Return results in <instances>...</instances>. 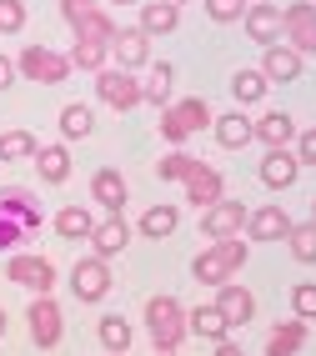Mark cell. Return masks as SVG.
<instances>
[{
    "label": "cell",
    "instance_id": "ba28073f",
    "mask_svg": "<svg viewBox=\"0 0 316 356\" xmlns=\"http://www.w3.org/2000/svg\"><path fill=\"white\" fill-rule=\"evenodd\" d=\"M26 321H31V341H35L40 351L61 346V337H65V316H61V301H56V296H35V301L26 306Z\"/></svg>",
    "mask_w": 316,
    "mask_h": 356
},
{
    "label": "cell",
    "instance_id": "d6986e66",
    "mask_svg": "<svg viewBox=\"0 0 316 356\" xmlns=\"http://www.w3.org/2000/svg\"><path fill=\"white\" fill-rule=\"evenodd\" d=\"M286 231H291L286 206H261V211L246 216V236H251V241H286Z\"/></svg>",
    "mask_w": 316,
    "mask_h": 356
},
{
    "label": "cell",
    "instance_id": "5bb4252c",
    "mask_svg": "<svg viewBox=\"0 0 316 356\" xmlns=\"http://www.w3.org/2000/svg\"><path fill=\"white\" fill-rule=\"evenodd\" d=\"M126 246H131V226H126V216H106V221H95V231H90V256L116 261Z\"/></svg>",
    "mask_w": 316,
    "mask_h": 356
},
{
    "label": "cell",
    "instance_id": "8fae6325",
    "mask_svg": "<svg viewBox=\"0 0 316 356\" xmlns=\"http://www.w3.org/2000/svg\"><path fill=\"white\" fill-rule=\"evenodd\" d=\"M246 216L251 211L241 206V201H216V206H206L201 211V231L211 236V241H231V236H241V226H246Z\"/></svg>",
    "mask_w": 316,
    "mask_h": 356
},
{
    "label": "cell",
    "instance_id": "7c38bea8",
    "mask_svg": "<svg viewBox=\"0 0 316 356\" xmlns=\"http://www.w3.org/2000/svg\"><path fill=\"white\" fill-rule=\"evenodd\" d=\"M186 201L196 206V211H206V206H216L226 196V181H221V171H216V165H206V161H196V171H191L186 181Z\"/></svg>",
    "mask_w": 316,
    "mask_h": 356
},
{
    "label": "cell",
    "instance_id": "60d3db41",
    "mask_svg": "<svg viewBox=\"0 0 316 356\" xmlns=\"http://www.w3.org/2000/svg\"><path fill=\"white\" fill-rule=\"evenodd\" d=\"M297 161H301V165H316V126L297 131Z\"/></svg>",
    "mask_w": 316,
    "mask_h": 356
},
{
    "label": "cell",
    "instance_id": "f546056e",
    "mask_svg": "<svg viewBox=\"0 0 316 356\" xmlns=\"http://www.w3.org/2000/svg\"><path fill=\"white\" fill-rule=\"evenodd\" d=\"M95 337H101V346L111 351V356H126V346H131V321L126 316H101V326H95Z\"/></svg>",
    "mask_w": 316,
    "mask_h": 356
},
{
    "label": "cell",
    "instance_id": "7bdbcfd3",
    "mask_svg": "<svg viewBox=\"0 0 316 356\" xmlns=\"http://www.w3.org/2000/svg\"><path fill=\"white\" fill-rule=\"evenodd\" d=\"M6 86H15V60L0 56V90H6Z\"/></svg>",
    "mask_w": 316,
    "mask_h": 356
},
{
    "label": "cell",
    "instance_id": "484cf974",
    "mask_svg": "<svg viewBox=\"0 0 316 356\" xmlns=\"http://www.w3.org/2000/svg\"><path fill=\"white\" fill-rule=\"evenodd\" d=\"M176 226H181V211H176L171 201H161V206H151V211L141 216V236H145V241H166Z\"/></svg>",
    "mask_w": 316,
    "mask_h": 356
},
{
    "label": "cell",
    "instance_id": "4fadbf2b",
    "mask_svg": "<svg viewBox=\"0 0 316 356\" xmlns=\"http://www.w3.org/2000/svg\"><path fill=\"white\" fill-rule=\"evenodd\" d=\"M90 201L101 206L106 216H120V206L131 201V186H126V176H120V171H111V165H106V171H95V176H90Z\"/></svg>",
    "mask_w": 316,
    "mask_h": 356
},
{
    "label": "cell",
    "instance_id": "d4e9b609",
    "mask_svg": "<svg viewBox=\"0 0 316 356\" xmlns=\"http://www.w3.org/2000/svg\"><path fill=\"white\" fill-rule=\"evenodd\" d=\"M70 31H76V40H95V45H111V40L120 35V26H116V20H111L101 6H95V10H86V15H81Z\"/></svg>",
    "mask_w": 316,
    "mask_h": 356
},
{
    "label": "cell",
    "instance_id": "ffe728a7",
    "mask_svg": "<svg viewBox=\"0 0 316 356\" xmlns=\"http://www.w3.org/2000/svg\"><path fill=\"white\" fill-rule=\"evenodd\" d=\"M301 176V161H297V151H266V161H261V186H271V191H286L291 181Z\"/></svg>",
    "mask_w": 316,
    "mask_h": 356
},
{
    "label": "cell",
    "instance_id": "2e32d148",
    "mask_svg": "<svg viewBox=\"0 0 316 356\" xmlns=\"http://www.w3.org/2000/svg\"><path fill=\"white\" fill-rule=\"evenodd\" d=\"M216 312L226 316V326H246L256 316V296L241 281H226V286H216Z\"/></svg>",
    "mask_w": 316,
    "mask_h": 356
},
{
    "label": "cell",
    "instance_id": "d590c367",
    "mask_svg": "<svg viewBox=\"0 0 316 356\" xmlns=\"http://www.w3.org/2000/svg\"><path fill=\"white\" fill-rule=\"evenodd\" d=\"M35 136L31 131H6L0 136V161H35Z\"/></svg>",
    "mask_w": 316,
    "mask_h": 356
},
{
    "label": "cell",
    "instance_id": "ee69618b",
    "mask_svg": "<svg viewBox=\"0 0 316 356\" xmlns=\"http://www.w3.org/2000/svg\"><path fill=\"white\" fill-rule=\"evenodd\" d=\"M216 356H246V351H241L236 341H221V346H216Z\"/></svg>",
    "mask_w": 316,
    "mask_h": 356
},
{
    "label": "cell",
    "instance_id": "f6af8a7d",
    "mask_svg": "<svg viewBox=\"0 0 316 356\" xmlns=\"http://www.w3.org/2000/svg\"><path fill=\"white\" fill-rule=\"evenodd\" d=\"M0 337H6V312H0Z\"/></svg>",
    "mask_w": 316,
    "mask_h": 356
},
{
    "label": "cell",
    "instance_id": "f35d334b",
    "mask_svg": "<svg viewBox=\"0 0 316 356\" xmlns=\"http://www.w3.org/2000/svg\"><path fill=\"white\" fill-rule=\"evenodd\" d=\"M246 6L251 0H206V15L216 26H231V20H246Z\"/></svg>",
    "mask_w": 316,
    "mask_h": 356
},
{
    "label": "cell",
    "instance_id": "7a4b0ae2",
    "mask_svg": "<svg viewBox=\"0 0 316 356\" xmlns=\"http://www.w3.org/2000/svg\"><path fill=\"white\" fill-rule=\"evenodd\" d=\"M241 266H246V241L231 236V241H211L196 261H191V276L206 281V286H226V281H236Z\"/></svg>",
    "mask_w": 316,
    "mask_h": 356
},
{
    "label": "cell",
    "instance_id": "d6a6232c",
    "mask_svg": "<svg viewBox=\"0 0 316 356\" xmlns=\"http://www.w3.org/2000/svg\"><path fill=\"white\" fill-rule=\"evenodd\" d=\"M111 65V45H95V40H76L70 45V70H106Z\"/></svg>",
    "mask_w": 316,
    "mask_h": 356
},
{
    "label": "cell",
    "instance_id": "f1b7e54d",
    "mask_svg": "<svg viewBox=\"0 0 316 356\" xmlns=\"http://www.w3.org/2000/svg\"><path fill=\"white\" fill-rule=\"evenodd\" d=\"M56 231L65 236V241H90L95 216H90L86 206H65V211H56Z\"/></svg>",
    "mask_w": 316,
    "mask_h": 356
},
{
    "label": "cell",
    "instance_id": "9a60e30c",
    "mask_svg": "<svg viewBox=\"0 0 316 356\" xmlns=\"http://www.w3.org/2000/svg\"><path fill=\"white\" fill-rule=\"evenodd\" d=\"M246 35L261 45H281V10L271 6V0H251L246 6Z\"/></svg>",
    "mask_w": 316,
    "mask_h": 356
},
{
    "label": "cell",
    "instance_id": "83f0119b",
    "mask_svg": "<svg viewBox=\"0 0 316 356\" xmlns=\"http://www.w3.org/2000/svg\"><path fill=\"white\" fill-rule=\"evenodd\" d=\"M301 346H306V321H281L266 337V356H297Z\"/></svg>",
    "mask_w": 316,
    "mask_h": 356
},
{
    "label": "cell",
    "instance_id": "74e56055",
    "mask_svg": "<svg viewBox=\"0 0 316 356\" xmlns=\"http://www.w3.org/2000/svg\"><path fill=\"white\" fill-rule=\"evenodd\" d=\"M291 312H297V321H316V281L291 286Z\"/></svg>",
    "mask_w": 316,
    "mask_h": 356
},
{
    "label": "cell",
    "instance_id": "7402d4cb",
    "mask_svg": "<svg viewBox=\"0 0 316 356\" xmlns=\"http://www.w3.org/2000/svg\"><path fill=\"white\" fill-rule=\"evenodd\" d=\"M251 126H256V140H266V151H281V146L297 140V121H291L286 111H266L261 121H251Z\"/></svg>",
    "mask_w": 316,
    "mask_h": 356
},
{
    "label": "cell",
    "instance_id": "e575fe53",
    "mask_svg": "<svg viewBox=\"0 0 316 356\" xmlns=\"http://www.w3.org/2000/svg\"><path fill=\"white\" fill-rule=\"evenodd\" d=\"M266 86H271V81H266L261 70H236V76H231V96H236L241 106H256V101L266 96Z\"/></svg>",
    "mask_w": 316,
    "mask_h": 356
},
{
    "label": "cell",
    "instance_id": "836d02e7",
    "mask_svg": "<svg viewBox=\"0 0 316 356\" xmlns=\"http://www.w3.org/2000/svg\"><path fill=\"white\" fill-rule=\"evenodd\" d=\"M286 246H291V256H297L301 266H311V261H316V221H291Z\"/></svg>",
    "mask_w": 316,
    "mask_h": 356
},
{
    "label": "cell",
    "instance_id": "cb8c5ba5",
    "mask_svg": "<svg viewBox=\"0 0 316 356\" xmlns=\"http://www.w3.org/2000/svg\"><path fill=\"white\" fill-rule=\"evenodd\" d=\"M211 131H216V140H221L226 151H241V146H251V140H256V126H251L241 111H231V115H216V121H211Z\"/></svg>",
    "mask_w": 316,
    "mask_h": 356
},
{
    "label": "cell",
    "instance_id": "603a6c76",
    "mask_svg": "<svg viewBox=\"0 0 316 356\" xmlns=\"http://www.w3.org/2000/svg\"><path fill=\"white\" fill-rule=\"evenodd\" d=\"M181 26V6L176 0H145L141 6V31L145 35H171Z\"/></svg>",
    "mask_w": 316,
    "mask_h": 356
},
{
    "label": "cell",
    "instance_id": "4316f807",
    "mask_svg": "<svg viewBox=\"0 0 316 356\" xmlns=\"http://www.w3.org/2000/svg\"><path fill=\"white\" fill-rule=\"evenodd\" d=\"M35 171H40L45 186L70 181V151H65V146H40V151H35Z\"/></svg>",
    "mask_w": 316,
    "mask_h": 356
},
{
    "label": "cell",
    "instance_id": "30bf717a",
    "mask_svg": "<svg viewBox=\"0 0 316 356\" xmlns=\"http://www.w3.org/2000/svg\"><path fill=\"white\" fill-rule=\"evenodd\" d=\"M95 96H101L111 111H136L141 106V81L131 70H120V65H106V70H95Z\"/></svg>",
    "mask_w": 316,
    "mask_h": 356
},
{
    "label": "cell",
    "instance_id": "7dc6e473",
    "mask_svg": "<svg viewBox=\"0 0 316 356\" xmlns=\"http://www.w3.org/2000/svg\"><path fill=\"white\" fill-rule=\"evenodd\" d=\"M116 6H136V0H116Z\"/></svg>",
    "mask_w": 316,
    "mask_h": 356
},
{
    "label": "cell",
    "instance_id": "1f68e13d",
    "mask_svg": "<svg viewBox=\"0 0 316 356\" xmlns=\"http://www.w3.org/2000/svg\"><path fill=\"white\" fill-rule=\"evenodd\" d=\"M90 131H95V115H90V106H81V101L61 106V136H65V140H86Z\"/></svg>",
    "mask_w": 316,
    "mask_h": 356
},
{
    "label": "cell",
    "instance_id": "6da1fadb",
    "mask_svg": "<svg viewBox=\"0 0 316 356\" xmlns=\"http://www.w3.org/2000/svg\"><path fill=\"white\" fill-rule=\"evenodd\" d=\"M40 201L26 191V186H0V251L15 256L20 246L40 231Z\"/></svg>",
    "mask_w": 316,
    "mask_h": 356
},
{
    "label": "cell",
    "instance_id": "44dd1931",
    "mask_svg": "<svg viewBox=\"0 0 316 356\" xmlns=\"http://www.w3.org/2000/svg\"><path fill=\"white\" fill-rule=\"evenodd\" d=\"M186 331H191V337H201V341H211V346L231 341V326H226L221 312H216V301H211V306H196V312H186Z\"/></svg>",
    "mask_w": 316,
    "mask_h": 356
},
{
    "label": "cell",
    "instance_id": "bcb514c9",
    "mask_svg": "<svg viewBox=\"0 0 316 356\" xmlns=\"http://www.w3.org/2000/svg\"><path fill=\"white\" fill-rule=\"evenodd\" d=\"M311 221H316V196H311Z\"/></svg>",
    "mask_w": 316,
    "mask_h": 356
},
{
    "label": "cell",
    "instance_id": "e0dca14e",
    "mask_svg": "<svg viewBox=\"0 0 316 356\" xmlns=\"http://www.w3.org/2000/svg\"><path fill=\"white\" fill-rule=\"evenodd\" d=\"M111 60H116L120 70H141L145 60H151V35H145L141 26L120 31V35L111 40Z\"/></svg>",
    "mask_w": 316,
    "mask_h": 356
},
{
    "label": "cell",
    "instance_id": "4dcf8cb0",
    "mask_svg": "<svg viewBox=\"0 0 316 356\" xmlns=\"http://www.w3.org/2000/svg\"><path fill=\"white\" fill-rule=\"evenodd\" d=\"M171 81H176V70L166 65V60L151 65V81H141V101H151V106L166 111V106H171Z\"/></svg>",
    "mask_w": 316,
    "mask_h": 356
},
{
    "label": "cell",
    "instance_id": "c3c4849f",
    "mask_svg": "<svg viewBox=\"0 0 316 356\" xmlns=\"http://www.w3.org/2000/svg\"><path fill=\"white\" fill-rule=\"evenodd\" d=\"M156 356H176V351H156Z\"/></svg>",
    "mask_w": 316,
    "mask_h": 356
},
{
    "label": "cell",
    "instance_id": "ab89813d",
    "mask_svg": "<svg viewBox=\"0 0 316 356\" xmlns=\"http://www.w3.org/2000/svg\"><path fill=\"white\" fill-rule=\"evenodd\" d=\"M26 31V0H0V35Z\"/></svg>",
    "mask_w": 316,
    "mask_h": 356
},
{
    "label": "cell",
    "instance_id": "681fc988",
    "mask_svg": "<svg viewBox=\"0 0 316 356\" xmlns=\"http://www.w3.org/2000/svg\"><path fill=\"white\" fill-rule=\"evenodd\" d=\"M176 6H186V0H176Z\"/></svg>",
    "mask_w": 316,
    "mask_h": 356
},
{
    "label": "cell",
    "instance_id": "52a82bcc",
    "mask_svg": "<svg viewBox=\"0 0 316 356\" xmlns=\"http://www.w3.org/2000/svg\"><path fill=\"white\" fill-rule=\"evenodd\" d=\"M281 45H291L297 56H316V6L297 0L281 10Z\"/></svg>",
    "mask_w": 316,
    "mask_h": 356
},
{
    "label": "cell",
    "instance_id": "5b68a950",
    "mask_svg": "<svg viewBox=\"0 0 316 356\" xmlns=\"http://www.w3.org/2000/svg\"><path fill=\"white\" fill-rule=\"evenodd\" d=\"M6 281H15V286H26L35 296H51L56 291V261L40 256V251H15L6 261Z\"/></svg>",
    "mask_w": 316,
    "mask_h": 356
},
{
    "label": "cell",
    "instance_id": "3957f363",
    "mask_svg": "<svg viewBox=\"0 0 316 356\" xmlns=\"http://www.w3.org/2000/svg\"><path fill=\"white\" fill-rule=\"evenodd\" d=\"M145 331H151V341H156V351H176L191 331H186V306L176 301V296H151L145 301Z\"/></svg>",
    "mask_w": 316,
    "mask_h": 356
},
{
    "label": "cell",
    "instance_id": "9c48e42d",
    "mask_svg": "<svg viewBox=\"0 0 316 356\" xmlns=\"http://www.w3.org/2000/svg\"><path fill=\"white\" fill-rule=\"evenodd\" d=\"M106 291H111V261L86 256V261L70 266V296H76V301L95 306V301H106Z\"/></svg>",
    "mask_w": 316,
    "mask_h": 356
},
{
    "label": "cell",
    "instance_id": "277c9868",
    "mask_svg": "<svg viewBox=\"0 0 316 356\" xmlns=\"http://www.w3.org/2000/svg\"><path fill=\"white\" fill-rule=\"evenodd\" d=\"M211 121H216L211 106L201 96H186V101H171L161 111V136L171 140V146H186V140L201 136V126H211Z\"/></svg>",
    "mask_w": 316,
    "mask_h": 356
},
{
    "label": "cell",
    "instance_id": "8992f818",
    "mask_svg": "<svg viewBox=\"0 0 316 356\" xmlns=\"http://www.w3.org/2000/svg\"><path fill=\"white\" fill-rule=\"evenodd\" d=\"M15 70L26 81H35V86H61V81H70V56L51 51V45H26L20 60H15Z\"/></svg>",
    "mask_w": 316,
    "mask_h": 356
},
{
    "label": "cell",
    "instance_id": "ac0fdd59",
    "mask_svg": "<svg viewBox=\"0 0 316 356\" xmlns=\"http://www.w3.org/2000/svg\"><path fill=\"white\" fill-rule=\"evenodd\" d=\"M261 76L271 81V86L301 81V56L291 51V45H266V56H261Z\"/></svg>",
    "mask_w": 316,
    "mask_h": 356
},
{
    "label": "cell",
    "instance_id": "b9f144b4",
    "mask_svg": "<svg viewBox=\"0 0 316 356\" xmlns=\"http://www.w3.org/2000/svg\"><path fill=\"white\" fill-rule=\"evenodd\" d=\"M86 10H95V0H61V15L70 20V26H76V20H81Z\"/></svg>",
    "mask_w": 316,
    "mask_h": 356
},
{
    "label": "cell",
    "instance_id": "8d00e7d4",
    "mask_svg": "<svg viewBox=\"0 0 316 356\" xmlns=\"http://www.w3.org/2000/svg\"><path fill=\"white\" fill-rule=\"evenodd\" d=\"M156 171H161V181H186L191 171H196V156H191V151H171V156H161Z\"/></svg>",
    "mask_w": 316,
    "mask_h": 356
}]
</instances>
